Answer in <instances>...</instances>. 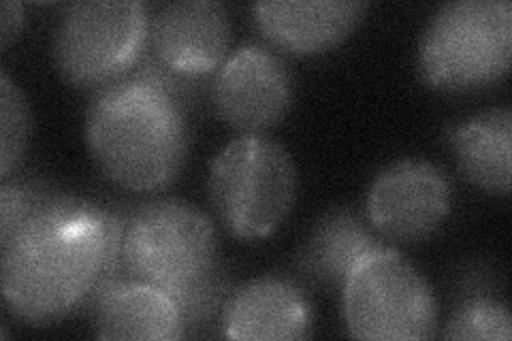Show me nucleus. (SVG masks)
I'll list each match as a JSON object with an SVG mask.
<instances>
[{"mask_svg": "<svg viewBox=\"0 0 512 341\" xmlns=\"http://www.w3.org/2000/svg\"><path fill=\"white\" fill-rule=\"evenodd\" d=\"M124 229L116 211L45 192L0 239V284L13 314L45 324L88 305L96 288L124 271Z\"/></svg>", "mask_w": 512, "mask_h": 341, "instance_id": "nucleus-1", "label": "nucleus"}, {"mask_svg": "<svg viewBox=\"0 0 512 341\" xmlns=\"http://www.w3.org/2000/svg\"><path fill=\"white\" fill-rule=\"evenodd\" d=\"M22 24H24L22 5L13 3V0L3 3V7H0V45H3V50H7L13 39H18Z\"/></svg>", "mask_w": 512, "mask_h": 341, "instance_id": "nucleus-19", "label": "nucleus"}, {"mask_svg": "<svg viewBox=\"0 0 512 341\" xmlns=\"http://www.w3.org/2000/svg\"><path fill=\"white\" fill-rule=\"evenodd\" d=\"M453 207L448 177L427 160H399L378 173L367 194L374 229L395 241H421L434 233Z\"/></svg>", "mask_w": 512, "mask_h": 341, "instance_id": "nucleus-9", "label": "nucleus"}, {"mask_svg": "<svg viewBox=\"0 0 512 341\" xmlns=\"http://www.w3.org/2000/svg\"><path fill=\"white\" fill-rule=\"evenodd\" d=\"M312 305L295 282L265 275L231 292L222 333L239 341H293L312 331Z\"/></svg>", "mask_w": 512, "mask_h": 341, "instance_id": "nucleus-11", "label": "nucleus"}, {"mask_svg": "<svg viewBox=\"0 0 512 341\" xmlns=\"http://www.w3.org/2000/svg\"><path fill=\"white\" fill-rule=\"evenodd\" d=\"M122 265L126 278L167 292L186 335L220 314L231 297L214 224L186 201H152L128 216Z\"/></svg>", "mask_w": 512, "mask_h": 341, "instance_id": "nucleus-3", "label": "nucleus"}, {"mask_svg": "<svg viewBox=\"0 0 512 341\" xmlns=\"http://www.w3.org/2000/svg\"><path fill=\"white\" fill-rule=\"evenodd\" d=\"M212 101L218 116L244 135L274 128L293 105V77L278 54L248 43L214 75Z\"/></svg>", "mask_w": 512, "mask_h": 341, "instance_id": "nucleus-8", "label": "nucleus"}, {"mask_svg": "<svg viewBox=\"0 0 512 341\" xmlns=\"http://www.w3.org/2000/svg\"><path fill=\"white\" fill-rule=\"evenodd\" d=\"M210 199L231 235L256 241L276 233L297 199V167L263 135L231 141L212 165Z\"/></svg>", "mask_w": 512, "mask_h": 341, "instance_id": "nucleus-5", "label": "nucleus"}, {"mask_svg": "<svg viewBox=\"0 0 512 341\" xmlns=\"http://www.w3.org/2000/svg\"><path fill=\"white\" fill-rule=\"evenodd\" d=\"M99 339L173 341L186 337L178 305L156 286L118 278L101 284L90 297Z\"/></svg>", "mask_w": 512, "mask_h": 341, "instance_id": "nucleus-13", "label": "nucleus"}, {"mask_svg": "<svg viewBox=\"0 0 512 341\" xmlns=\"http://www.w3.org/2000/svg\"><path fill=\"white\" fill-rule=\"evenodd\" d=\"M45 192L47 190L35 188V184L3 180V186H0V239L7 237L15 226L24 222Z\"/></svg>", "mask_w": 512, "mask_h": 341, "instance_id": "nucleus-18", "label": "nucleus"}, {"mask_svg": "<svg viewBox=\"0 0 512 341\" xmlns=\"http://www.w3.org/2000/svg\"><path fill=\"white\" fill-rule=\"evenodd\" d=\"M510 0H455L440 7L419 41V75L442 92H476L508 73Z\"/></svg>", "mask_w": 512, "mask_h": 341, "instance_id": "nucleus-4", "label": "nucleus"}, {"mask_svg": "<svg viewBox=\"0 0 512 341\" xmlns=\"http://www.w3.org/2000/svg\"><path fill=\"white\" fill-rule=\"evenodd\" d=\"M387 246L363 224L355 209H333L316 222L299 256V267L316 284L342 290L363 256Z\"/></svg>", "mask_w": 512, "mask_h": 341, "instance_id": "nucleus-14", "label": "nucleus"}, {"mask_svg": "<svg viewBox=\"0 0 512 341\" xmlns=\"http://www.w3.org/2000/svg\"><path fill=\"white\" fill-rule=\"evenodd\" d=\"M367 3L359 0H274L252 5L254 24L284 52L314 56L333 50L359 26Z\"/></svg>", "mask_w": 512, "mask_h": 341, "instance_id": "nucleus-12", "label": "nucleus"}, {"mask_svg": "<svg viewBox=\"0 0 512 341\" xmlns=\"http://www.w3.org/2000/svg\"><path fill=\"white\" fill-rule=\"evenodd\" d=\"M457 165L468 180L489 194L510 192L512 113L491 109L451 128Z\"/></svg>", "mask_w": 512, "mask_h": 341, "instance_id": "nucleus-15", "label": "nucleus"}, {"mask_svg": "<svg viewBox=\"0 0 512 341\" xmlns=\"http://www.w3.org/2000/svg\"><path fill=\"white\" fill-rule=\"evenodd\" d=\"M150 43L148 9L139 0H84L62 11L54 58L79 88H107L131 73Z\"/></svg>", "mask_w": 512, "mask_h": 341, "instance_id": "nucleus-7", "label": "nucleus"}, {"mask_svg": "<svg viewBox=\"0 0 512 341\" xmlns=\"http://www.w3.org/2000/svg\"><path fill=\"white\" fill-rule=\"evenodd\" d=\"M86 139L94 162L114 184L135 192L163 190L188 156L186 105L158 81L131 71L94 96Z\"/></svg>", "mask_w": 512, "mask_h": 341, "instance_id": "nucleus-2", "label": "nucleus"}, {"mask_svg": "<svg viewBox=\"0 0 512 341\" xmlns=\"http://www.w3.org/2000/svg\"><path fill=\"white\" fill-rule=\"evenodd\" d=\"M342 297L352 337L416 341L436 335L434 290L406 256L389 246L361 258L348 275Z\"/></svg>", "mask_w": 512, "mask_h": 341, "instance_id": "nucleus-6", "label": "nucleus"}, {"mask_svg": "<svg viewBox=\"0 0 512 341\" xmlns=\"http://www.w3.org/2000/svg\"><path fill=\"white\" fill-rule=\"evenodd\" d=\"M30 135L26 96L7 73L0 75V177L9 180L24 158Z\"/></svg>", "mask_w": 512, "mask_h": 341, "instance_id": "nucleus-16", "label": "nucleus"}, {"mask_svg": "<svg viewBox=\"0 0 512 341\" xmlns=\"http://www.w3.org/2000/svg\"><path fill=\"white\" fill-rule=\"evenodd\" d=\"M229 43L227 9L212 0H186L158 11L150 24L148 50L173 73L201 81L222 67Z\"/></svg>", "mask_w": 512, "mask_h": 341, "instance_id": "nucleus-10", "label": "nucleus"}, {"mask_svg": "<svg viewBox=\"0 0 512 341\" xmlns=\"http://www.w3.org/2000/svg\"><path fill=\"white\" fill-rule=\"evenodd\" d=\"M442 337L461 341H508L512 337V318L502 301L476 297L457 307Z\"/></svg>", "mask_w": 512, "mask_h": 341, "instance_id": "nucleus-17", "label": "nucleus"}]
</instances>
